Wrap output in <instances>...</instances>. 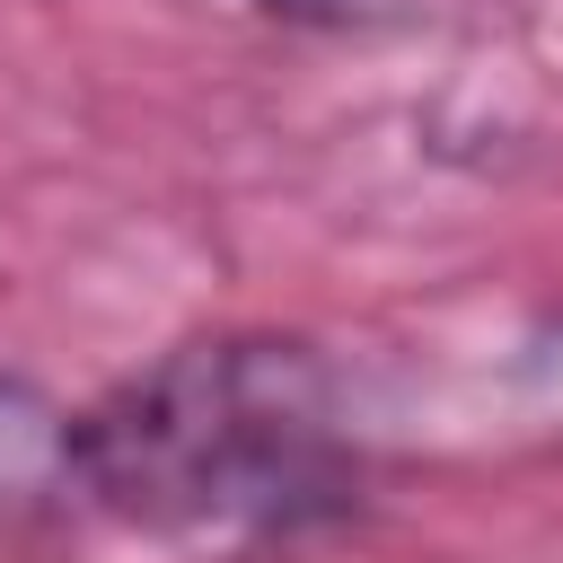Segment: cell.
Instances as JSON below:
<instances>
[{"mask_svg": "<svg viewBox=\"0 0 563 563\" xmlns=\"http://www.w3.org/2000/svg\"><path fill=\"white\" fill-rule=\"evenodd\" d=\"M79 501L194 554H290L361 519L369 440L308 334H194L79 405Z\"/></svg>", "mask_w": 563, "mask_h": 563, "instance_id": "cell-1", "label": "cell"}, {"mask_svg": "<svg viewBox=\"0 0 563 563\" xmlns=\"http://www.w3.org/2000/svg\"><path fill=\"white\" fill-rule=\"evenodd\" d=\"M79 510V413L0 369V537Z\"/></svg>", "mask_w": 563, "mask_h": 563, "instance_id": "cell-2", "label": "cell"}, {"mask_svg": "<svg viewBox=\"0 0 563 563\" xmlns=\"http://www.w3.org/2000/svg\"><path fill=\"white\" fill-rule=\"evenodd\" d=\"M255 9L282 26H317V35H387V26L431 18L440 0H255Z\"/></svg>", "mask_w": 563, "mask_h": 563, "instance_id": "cell-3", "label": "cell"}]
</instances>
